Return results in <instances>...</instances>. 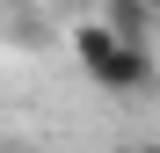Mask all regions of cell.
<instances>
[{
  "instance_id": "7a4b0ae2",
  "label": "cell",
  "mask_w": 160,
  "mask_h": 153,
  "mask_svg": "<svg viewBox=\"0 0 160 153\" xmlns=\"http://www.w3.org/2000/svg\"><path fill=\"white\" fill-rule=\"evenodd\" d=\"M102 29L131 51H153V29H160V8L153 0H102Z\"/></svg>"
},
{
  "instance_id": "3957f363",
  "label": "cell",
  "mask_w": 160,
  "mask_h": 153,
  "mask_svg": "<svg viewBox=\"0 0 160 153\" xmlns=\"http://www.w3.org/2000/svg\"><path fill=\"white\" fill-rule=\"evenodd\" d=\"M117 153H160V139H124Z\"/></svg>"
},
{
  "instance_id": "6da1fadb",
  "label": "cell",
  "mask_w": 160,
  "mask_h": 153,
  "mask_svg": "<svg viewBox=\"0 0 160 153\" xmlns=\"http://www.w3.org/2000/svg\"><path fill=\"white\" fill-rule=\"evenodd\" d=\"M73 59H80V73H88L102 95H138V88H153V51L117 44L102 22H80V29H73Z\"/></svg>"
},
{
  "instance_id": "277c9868",
  "label": "cell",
  "mask_w": 160,
  "mask_h": 153,
  "mask_svg": "<svg viewBox=\"0 0 160 153\" xmlns=\"http://www.w3.org/2000/svg\"><path fill=\"white\" fill-rule=\"evenodd\" d=\"M0 153H8V146H0Z\"/></svg>"
}]
</instances>
